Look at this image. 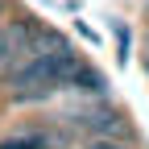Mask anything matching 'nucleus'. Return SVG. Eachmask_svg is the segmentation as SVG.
I'll return each instance as SVG.
<instances>
[{"label":"nucleus","mask_w":149,"mask_h":149,"mask_svg":"<svg viewBox=\"0 0 149 149\" xmlns=\"http://www.w3.org/2000/svg\"><path fill=\"white\" fill-rule=\"evenodd\" d=\"M79 62V54L70 46H54V50H37L29 54L25 62H17L8 74H0V83L8 87V100L21 104V108H33V104H50L62 95L66 87V74L70 66Z\"/></svg>","instance_id":"obj_1"},{"label":"nucleus","mask_w":149,"mask_h":149,"mask_svg":"<svg viewBox=\"0 0 149 149\" xmlns=\"http://www.w3.org/2000/svg\"><path fill=\"white\" fill-rule=\"evenodd\" d=\"M70 124L79 128L83 137H112V141L133 137V124H128L124 112H116L108 100H100V104H83V108L70 116Z\"/></svg>","instance_id":"obj_2"},{"label":"nucleus","mask_w":149,"mask_h":149,"mask_svg":"<svg viewBox=\"0 0 149 149\" xmlns=\"http://www.w3.org/2000/svg\"><path fill=\"white\" fill-rule=\"evenodd\" d=\"M54 133H46V128H21V133H8V137H0V149H50Z\"/></svg>","instance_id":"obj_3"},{"label":"nucleus","mask_w":149,"mask_h":149,"mask_svg":"<svg viewBox=\"0 0 149 149\" xmlns=\"http://www.w3.org/2000/svg\"><path fill=\"white\" fill-rule=\"evenodd\" d=\"M87 149H128V145H124V141H112V137H91Z\"/></svg>","instance_id":"obj_4"}]
</instances>
